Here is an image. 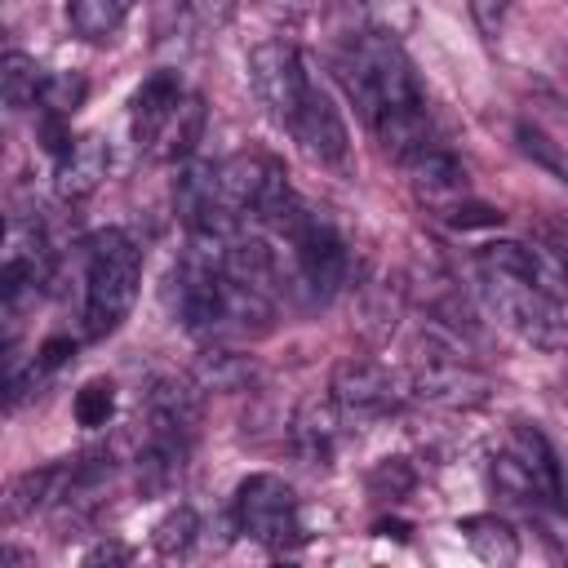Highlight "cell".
Returning <instances> with one entry per match:
<instances>
[{"label": "cell", "mask_w": 568, "mask_h": 568, "mask_svg": "<svg viewBox=\"0 0 568 568\" xmlns=\"http://www.w3.org/2000/svg\"><path fill=\"white\" fill-rule=\"evenodd\" d=\"M337 75H342L351 102L359 106L364 124L377 133L386 155L408 164L417 151H426L435 142L422 80L413 71L408 53L399 49V40H390L386 31L351 36L337 58Z\"/></svg>", "instance_id": "cell-1"}, {"label": "cell", "mask_w": 568, "mask_h": 568, "mask_svg": "<svg viewBox=\"0 0 568 568\" xmlns=\"http://www.w3.org/2000/svg\"><path fill=\"white\" fill-rule=\"evenodd\" d=\"M142 284V244L124 226H106L84 253V333L106 337L133 311Z\"/></svg>", "instance_id": "cell-2"}, {"label": "cell", "mask_w": 568, "mask_h": 568, "mask_svg": "<svg viewBox=\"0 0 568 568\" xmlns=\"http://www.w3.org/2000/svg\"><path fill=\"white\" fill-rule=\"evenodd\" d=\"M479 293H484V306L493 311V320L501 328H510L519 342H528L537 351H568V315H564L559 297H550L532 280L484 266Z\"/></svg>", "instance_id": "cell-3"}, {"label": "cell", "mask_w": 568, "mask_h": 568, "mask_svg": "<svg viewBox=\"0 0 568 568\" xmlns=\"http://www.w3.org/2000/svg\"><path fill=\"white\" fill-rule=\"evenodd\" d=\"M408 390H413L422 404H430V408L470 413V408L488 404L493 382H488L484 368H475V364L466 359V351L457 346L453 333H439V328L430 324L426 337H422V355H417V364H413Z\"/></svg>", "instance_id": "cell-4"}, {"label": "cell", "mask_w": 568, "mask_h": 568, "mask_svg": "<svg viewBox=\"0 0 568 568\" xmlns=\"http://www.w3.org/2000/svg\"><path fill=\"white\" fill-rule=\"evenodd\" d=\"M284 244L293 253V288L306 293V302H328L346 280V244L337 226L306 209L284 235Z\"/></svg>", "instance_id": "cell-5"}, {"label": "cell", "mask_w": 568, "mask_h": 568, "mask_svg": "<svg viewBox=\"0 0 568 568\" xmlns=\"http://www.w3.org/2000/svg\"><path fill=\"white\" fill-rule=\"evenodd\" d=\"M231 515H235V528L266 550H288L293 541H302L297 497L280 475H248L235 488Z\"/></svg>", "instance_id": "cell-6"}, {"label": "cell", "mask_w": 568, "mask_h": 568, "mask_svg": "<svg viewBox=\"0 0 568 568\" xmlns=\"http://www.w3.org/2000/svg\"><path fill=\"white\" fill-rule=\"evenodd\" d=\"M248 84H253L257 102L266 106V115L288 129L311 89V71L293 40H257L248 49Z\"/></svg>", "instance_id": "cell-7"}, {"label": "cell", "mask_w": 568, "mask_h": 568, "mask_svg": "<svg viewBox=\"0 0 568 568\" xmlns=\"http://www.w3.org/2000/svg\"><path fill=\"white\" fill-rule=\"evenodd\" d=\"M328 395L342 404L346 417H386L404 404V382L364 355H342L328 377Z\"/></svg>", "instance_id": "cell-8"}, {"label": "cell", "mask_w": 568, "mask_h": 568, "mask_svg": "<svg viewBox=\"0 0 568 568\" xmlns=\"http://www.w3.org/2000/svg\"><path fill=\"white\" fill-rule=\"evenodd\" d=\"M200 417H204V386L191 373L186 377H160V382H151L146 404H142V422H146V435L151 439H173V444H186L191 448Z\"/></svg>", "instance_id": "cell-9"}, {"label": "cell", "mask_w": 568, "mask_h": 568, "mask_svg": "<svg viewBox=\"0 0 568 568\" xmlns=\"http://www.w3.org/2000/svg\"><path fill=\"white\" fill-rule=\"evenodd\" d=\"M288 133L297 138V146H302L315 164H342L346 151H351L346 120H342V111L333 106V98H328L315 80H311V89H306V98H302V106H297Z\"/></svg>", "instance_id": "cell-10"}, {"label": "cell", "mask_w": 568, "mask_h": 568, "mask_svg": "<svg viewBox=\"0 0 568 568\" xmlns=\"http://www.w3.org/2000/svg\"><path fill=\"white\" fill-rule=\"evenodd\" d=\"M342 404L324 390L297 399L293 417H288V444L293 453L306 462V466H328L333 453H337V439H342Z\"/></svg>", "instance_id": "cell-11"}, {"label": "cell", "mask_w": 568, "mask_h": 568, "mask_svg": "<svg viewBox=\"0 0 568 568\" xmlns=\"http://www.w3.org/2000/svg\"><path fill=\"white\" fill-rule=\"evenodd\" d=\"M106 169H111V146H106L98 133L75 138V142L58 155V169H53L58 195L71 200V204H75V200H89V195L102 186Z\"/></svg>", "instance_id": "cell-12"}, {"label": "cell", "mask_w": 568, "mask_h": 568, "mask_svg": "<svg viewBox=\"0 0 568 568\" xmlns=\"http://www.w3.org/2000/svg\"><path fill=\"white\" fill-rule=\"evenodd\" d=\"M408 173H413L417 195L430 200L435 209H448L453 200L466 195V169L457 164L453 151H444V146H435V142L408 160Z\"/></svg>", "instance_id": "cell-13"}, {"label": "cell", "mask_w": 568, "mask_h": 568, "mask_svg": "<svg viewBox=\"0 0 568 568\" xmlns=\"http://www.w3.org/2000/svg\"><path fill=\"white\" fill-rule=\"evenodd\" d=\"M71 488V462H58V466H40V470H22L9 493H4V519H27L53 501H62Z\"/></svg>", "instance_id": "cell-14"}, {"label": "cell", "mask_w": 568, "mask_h": 568, "mask_svg": "<svg viewBox=\"0 0 568 568\" xmlns=\"http://www.w3.org/2000/svg\"><path fill=\"white\" fill-rule=\"evenodd\" d=\"M182 102V80H178V71H151L142 84H138V93H133V138L138 142H155V133H160V124L169 120V111Z\"/></svg>", "instance_id": "cell-15"}, {"label": "cell", "mask_w": 568, "mask_h": 568, "mask_svg": "<svg viewBox=\"0 0 568 568\" xmlns=\"http://www.w3.org/2000/svg\"><path fill=\"white\" fill-rule=\"evenodd\" d=\"M204 124H209V111H204V98H186L182 93V102L169 111V120L160 124V133H155V142H151V151L160 155V160H178V164H186L191 155H195V146H200V138H204Z\"/></svg>", "instance_id": "cell-16"}, {"label": "cell", "mask_w": 568, "mask_h": 568, "mask_svg": "<svg viewBox=\"0 0 568 568\" xmlns=\"http://www.w3.org/2000/svg\"><path fill=\"white\" fill-rule=\"evenodd\" d=\"M191 377L204 386V395H240L257 382V359L253 355H240L231 346H209L195 364H191Z\"/></svg>", "instance_id": "cell-17"}, {"label": "cell", "mask_w": 568, "mask_h": 568, "mask_svg": "<svg viewBox=\"0 0 568 568\" xmlns=\"http://www.w3.org/2000/svg\"><path fill=\"white\" fill-rule=\"evenodd\" d=\"M182 466H186V444H173V439H151L142 444L138 453V493L142 497H164L178 479H182Z\"/></svg>", "instance_id": "cell-18"}, {"label": "cell", "mask_w": 568, "mask_h": 568, "mask_svg": "<svg viewBox=\"0 0 568 568\" xmlns=\"http://www.w3.org/2000/svg\"><path fill=\"white\" fill-rule=\"evenodd\" d=\"M457 532L466 537V546H470L484 564H515V555H519V541H515L510 524L497 519V515H466V519L457 524Z\"/></svg>", "instance_id": "cell-19"}, {"label": "cell", "mask_w": 568, "mask_h": 568, "mask_svg": "<svg viewBox=\"0 0 568 568\" xmlns=\"http://www.w3.org/2000/svg\"><path fill=\"white\" fill-rule=\"evenodd\" d=\"M40 84H44V71L36 67L31 53L22 49H9L4 62H0V93H4V106L9 111H27L40 102Z\"/></svg>", "instance_id": "cell-20"}, {"label": "cell", "mask_w": 568, "mask_h": 568, "mask_svg": "<svg viewBox=\"0 0 568 568\" xmlns=\"http://www.w3.org/2000/svg\"><path fill=\"white\" fill-rule=\"evenodd\" d=\"M488 475H493V484H497L501 497H510V501H519V506H528V510H532L537 501H555V497H546V488L537 484V475L524 466L519 453H497L493 466H488Z\"/></svg>", "instance_id": "cell-21"}, {"label": "cell", "mask_w": 568, "mask_h": 568, "mask_svg": "<svg viewBox=\"0 0 568 568\" xmlns=\"http://www.w3.org/2000/svg\"><path fill=\"white\" fill-rule=\"evenodd\" d=\"M124 13H129V0H67V18H71L75 36H84V40L115 36Z\"/></svg>", "instance_id": "cell-22"}, {"label": "cell", "mask_w": 568, "mask_h": 568, "mask_svg": "<svg viewBox=\"0 0 568 568\" xmlns=\"http://www.w3.org/2000/svg\"><path fill=\"white\" fill-rule=\"evenodd\" d=\"M515 453L524 457V466L537 475V484L546 488V497H559V462L555 448L546 444V435L528 422H515Z\"/></svg>", "instance_id": "cell-23"}, {"label": "cell", "mask_w": 568, "mask_h": 568, "mask_svg": "<svg viewBox=\"0 0 568 568\" xmlns=\"http://www.w3.org/2000/svg\"><path fill=\"white\" fill-rule=\"evenodd\" d=\"M515 146H519L537 169H546L550 178L568 182V146H564V142H555L546 129H537V124L519 120V124H515Z\"/></svg>", "instance_id": "cell-24"}, {"label": "cell", "mask_w": 568, "mask_h": 568, "mask_svg": "<svg viewBox=\"0 0 568 568\" xmlns=\"http://www.w3.org/2000/svg\"><path fill=\"white\" fill-rule=\"evenodd\" d=\"M84 93H89V84H84V75H75V71H58V75H44V84H40V115H58V120H71L80 106H84Z\"/></svg>", "instance_id": "cell-25"}, {"label": "cell", "mask_w": 568, "mask_h": 568, "mask_svg": "<svg viewBox=\"0 0 568 568\" xmlns=\"http://www.w3.org/2000/svg\"><path fill=\"white\" fill-rule=\"evenodd\" d=\"M195 541H200V519H195L191 506H178L173 515H164V519L155 524V550H160L164 559L186 555Z\"/></svg>", "instance_id": "cell-26"}, {"label": "cell", "mask_w": 568, "mask_h": 568, "mask_svg": "<svg viewBox=\"0 0 568 568\" xmlns=\"http://www.w3.org/2000/svg\"><path fill=\"white\" fill-rule=\"evenodd\" d=\"M111 413H115V386L102 382V377L84 382L80 395H75V422L80 426H106Z\"/></svg>", "instance_id": "cell-27"}, {"label": "cell", "mask_w": 568, "mask_h": 568, "mask_svg": "<svg viewBox=\"0 0 568 568\" xmlns=\"http://www.w3.org/2000/svg\"><path fill=\"white\" fill-rule=\"evenodd\" d=\"M439 217H444L448 226H457V231H475V226H497V222H501V209L462 195V200H453L448 209H439Z\"/></svg>", "instance_id": "cell-28"}, {"label": "cell", "mask_w": 568, "mask_h": 568, "mask_svg": "<svg viewBox=\"0 0 568 568\" xmlns=\"http://www.w3.org/2000/svg\"><path fill=\"white\" fill-rule=\"evenodd\" d=\"M532 519H537L546 546H550L559 559H568V515H564L555 501H537V506H532Z\"/></svg>", "instance_id": "cell-29"}, {"label": "cell", "mask_w": 568, "mask_h": 568, "mask_svg": "<svg viewBox=\"0 0 568 568\" xmlns=\"http://www.w3.org/2000/svg\"><path fill=\"white\" fill-rule=\"evenodd\" d=\"M368 484H373L377 497H404V493L413 488V470H408L404 457H386V462L368 475Z\"/></svg>", "instance_id": "cell-30"}, {"label": "cell", "mask_w": 568, "mask_h": 568, "mask_svg": "<svg viewBox=\"0 0 568 568\" xmlns=\"http://www.w3.org/2000/svg\"><path fill=\"white\" fill-rule=\"evenodd\" d=\"M470 4V18L479 27L484 40H497L501 27H506V13H510V0H466Z\"/></svg>", "instance_id": "cell-31"}, {"label": "cell", "mask_w": 568, "mask_h": 568, "mask_svg": "<svg viewBox=\"0 0 568 568\" xmlns=\"http://www.w3.org/2000/svg\"><path fill=\"white\" fill-rule=\"evenodd\" d=\"M186 4L195 9V18H200L204 27H222V22L231 18V9H235L231 0H186Z\"/></svg>", "instance_id": "cell-32"}, {"label": "cell", "mask_w": 568, "mask_h": 568, "mask_svg": "<svg viewBox=\"0 0 568 568\" xmlns=\"http://www.w3.org/2000/svg\"><path fill=\"white\" fill-rule=\"evenodd\" d=\"M129 546H120V541H98L93 550H84V564H129Z\"/></svg>", "instance_id": "cell-33"}, {"label": "cell", "mask_w": 568, "mask_h": 568, "mask_svg": "<svg viewBox=\"0 0 568 568\" xmlns=\"http://www.w3.org/2000/svg\"><path fill=\"white\" fill-rule=\"evenodd\" d=\"M306 4H311V0H266V9H271L275 18H288V22H297V18L306 13Z\"/></svg>", "instance_id": "cell-34"}, {"label": "cell", "mask_w": 568, "mask_h": 568, "mask_svg": "<svg viewBox=\"0 0 568 568\" xmlns=\"http://www.w3.org/2000/svg\"><path fill=\"white\" fill-rule=\"evenodd\" d=\"M559 62H564V75H568V53H564V58H559Z\"/></svg>", "instance_id": "cell-35"}]
</instances>
